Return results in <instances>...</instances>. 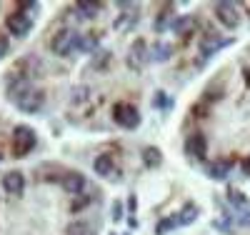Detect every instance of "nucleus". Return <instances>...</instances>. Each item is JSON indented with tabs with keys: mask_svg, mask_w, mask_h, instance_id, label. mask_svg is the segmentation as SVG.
Here are the masks:
<instances>
[{
	"mask_svg": "<svg viewBox=\"0 0 250 235\" xmlns=\"http://www.w3.org/2000/svg\"><path fill=\"white\" fill-rule=\"evenodd\" d=\"M8 100L15 103V108L23 113H38L45 103V95H43V90L33 88L28 78H15L8 85Z\"/></svg>",
	"mask_w": 250,
	"mask_h": 235,
	"instance_id": "1",
	"label": "nucleus"
},
{
	"mask_svg": "<svg viewBox=\"0 0 250 235\" xmlns=\"http://www.w3.org/2000/svg\"><path fill=\"white\" fill-rule=\"evenodd\" d=\"M78 45H80V33H75L73 28L58 30L50 40V48L55 55H70L73 50H78Z\"/></svg>",
	"mask_w": 250,
	"mask_h": 235,
	"instance_id": "2",
	"label": "nucleus"
},
{
	"mask_svg": "<svg viewBox=\"0 0 250 235\" xmlns=\"http://www.w3.org/2000/svg\"><path fill=\"white\" fill-rule=\"evenodd\" d=\"M38 138H35V130L28 125H15V130H13V153L18 158H25L33 148H35Z\"/></svg>",
	"mask_w": 250,
	"mask_h": 235,
	"instance_id": "3",
	"label": "nucleus"
},
{
	"mask_svg": "<svg viewBox=\"0 0 250 235\" xmlns=\"http://www.w3.org/2000/svg\"><path fill=\"white\" fill-rule=\"evenodd\" d=\"M113 120L125 128V130H135V128L140 125V113L135 105H128V103H118L113 108Z\"/></svg>",
	"mask_w": 250,
	"mask_h": 235,
	"instance_id": "4",
	"label": "nucleus"
},
{
	"mask_svg": "<svg viewBox=\"0 0 250 235\" xmlns=\"http://www.w3.org/2000/svg\"><path fill=\"white\" fill-rule=\"evenodd\" d=\"M5 28H8V33H13L15 38H25V35L30 33V28H33V20H30V15H25L23 10H18V13H10V15H8Z\"/></svg>",
	"mask_w": 250,
	"mask_h": 235,
	"instance_id": "5",
	"label": "nucleus"
},
{
	"mask_svg": "<svg viewBox=\"0 0 250 235\" xmlns=\"http://www.w3.org/2000/svg\"><path fill=\"white\" fill-rule=\"evenodd\" d=\"M215 18L220 20V23L225 25V28H238V23H240V10H238V5H233V3H225V0H220V3H215Z\"/></svg>",
	"mask_w": 250,
	"mask_h": 235,
	"instance_id": "6",
	"label": "nucleus"
},
{
	"mask_svg": "<svg viewBox=\"0 0 250 235\" xmlns=\"http://www.w3.org/2000/svg\"><path fill=\"white\" fill-rule=\"evenodd\" d=\"M148 60H150L148 45H145V40L138 38L133 45H130V53H128V68H130V70H143Z\"/></svg>",
	"mask_w": 250,
	"mask_h": 235,
	"instance_id": "7",
	"label": "nucleus"
},
{
	"mask_svg": "<svg viewBox=\"0 0 250 235\" xmlns=\"http://www.w3.org/2000/svg\"><path fill=\"white\" fill-rule=\"evenodd\" d=\"M60 185L65 193L70 195H80L83 193V188H85V178H83V173H78V170H65L60 178Z\"/></svg>",
	"mask_w": 250,
	"mask_h": 235,
	"instance_id": "8",
	"label": "nucleus"
},
{
	"mask_svg": "<svg viewBox=\"0 0 250 235\" xmlns=\"http://www.w3.org/2000/svg\"><path fill=\"white\" fill-rule=\"evenodd\" d=\"M3 190L10 195H23L25 190V175L20 170H10V173L3 175Z\"/></svg>",
	"mask_w": 250,
	"mask_h": 235,
	"instance_id": "9",
	"label": "nucleus"
},
{
	"mask_svg": "<svg viewBox=\"0 0 250 235\" xmlns=\"http://www.w3.org/2000/svg\"><path fill=\"white\" fill-rule=\"evenodd\" d=\"M185 153L190 155V158L203 160L205 153H208V140H205V135H203V133H193L190 138L185 140Z\"/></svg>",
	"mask_w": 250,
	"mask_h": 235,
	"instance_id": "10",
	"label": "nucleus"
},
{
	"mask_svg": "<svg viewBox=\"0 0 250 235\" xmlns=\"http://www.w3.org/2000/svg\"><path fill=\"white\" fill-rule=\"evenodd\" d=\"M93 170L100 175V178H110V180H115L118 178V170H115V163H113V158L108 155V153H103V155H98L95 160H93Z\"/></svg>",
	"mask_w": 250,
	"mask_h": 235,
	"instance_id": "11",
	"label": "nucleus"
},
{
	"mask_svg": "<svg viewBox=\"0 0 250 235\" xmlns=\"http://www.w3.org/2000/svg\"><path fill=\"white\" fill-rule=\"evenodd\" d=\"M230 38H218V35H208L203 43H200V53H203V58H210L213 53H218L220 48H225V45H230Z\"/></svg>",
	"mask_w": 250,
	"mask_h": 235,
	"instance_id": "12",
	"label": "nucleus"
},
{
	"mask_svg": "<svg viewBox=\"0 0 250 235\" xmlns=\"http://www.w3.org/2000/svg\"><path fill=\"white\" fill-rule=\"evenodd\" d=\"M198 213H200V210H198L195 203H185V205L180 208V213H178V215H173V218H175L178 225H190V223H195Z\"/></svg>",
	"mask_w": 250,
	"mask_h": 235,
	"instance_id": "13",
	"label": "nucleus"
},
{
	"mask_svg": "<svg viewBox=\"0 0 250 235\" xmlns=\"http://www.w3.org/2000/svg\"><path fill=\"white\" fill-rule=\"evenodd\" d=\"M170 28H173V33H178V35L193 33V28H195V15H180V18H175L173 23H170Z\"/></svg>",
	"mask_w": 250,
	"mask_h": 235,
	"instance_id": "14",
	"label": "nucleus"
},
{
	"mask_svg": "<svg viewBox=\"0 0 250 235\" xmlns=\"http://www.w3.org/2000/svg\"><path fill=\"white\" fill-rule=\"evenodd\" d=\"M98 10H100V3H90V0H80V3H75V13L80 18H85V20L95 18Z\"/></svg>",
	"mask_w": 250,
	"mask_h": 235,
	"instance_id": "15",
	"label": "nucleus"
},
{
	"mask_svg": "<svg viewBox=\"0 0 250 235\" xmlns=\"http://www.w3.org/2000/svg\"><path fill=\"white\" fill-rule=\"evenodd\" d=\"M228 173H230V163H228V160L213 163L210 168H208V178H213V180H225Z\"/></svg>",
	"mask_w": 250,
	"mask_h": 235,
	"instance_id": "16",
	"label": "nucleus"
},
{
	"mask_svg": "<svg viewBox=\"0 0 250 235\" xmlns=\"http://www.w3.org/2000/svg\"><path fill=\"white\" fill-rule=\"evenodd\" d=\"M173 55V48L168 45V43H155V45L150 48V60H155V63H165Z\"/></svg>",
	"mask_w": 250,
	"mask_h": 235,
	"instance_id": "17",
	"label": "nucleus"
},
{
	"mask_svg": "<svg viewBox=\"0 0 250 235\" xmlns=\"http://www.w3.org/2000/svg\"><path fill=\"white\" fill-rule=\"evenodd\" d=\"M143 163L148 165V168H158V165L163 163V155H160L158 148H153V145L143 148Z\"/></svg>",
	"mask_w": 250,
	"mask_h": 235,
	"instance_id": "18",
	"label": "nucleus"
},
{
	"mask_svg": "<svg viewBox=\"0 0 250 235\" xmlns=\"http://www.w3.org/2000/svg\"><path fill=\"white\" fill-rule=\"evenodd\" d=\"M65 235H98V233H95V228H93L90 223L78 220V223H70V225L65 228Z\"/></svg>",
	"mask_w": 250,
	"mask_h": 235,
	"instance_id": "19",
	"label": "nucleus"
},
{
	"mask_svg": "<svg viewBox=\"0 0 250 235\" xmlns=\"http://www.w3.org/2000/svg\"><path fill=\"white\" fill-rule=\"evenodd\" d=\"M228 200H230V205H233L235 210H248V208H250V200L240 193V190H235V188L228 190Z\"/></svg>",
	"mask_w": 250,
	"mask_h": 235,
	"instance_id": "20",
	"label": "nucleus"
},
{
	"mask_svg": "<svg viewBox=\"0 0 250 235\" xmlns=\"http://www.w3.org/2000/svg\"><path fill=\"white\" fill-rule=\"evenodd\" d=\"M133 23H138V13H123V18L115 20V28L118 30H125V28H130Z\"/></svg>",
	"mask_w": 250,
	"mask_h": 235,
	"instance_id": "21",
	"label": "nucleus"
},
{
	"mask_svg": "<svg viewBox=\"0 0 250 235\" xmlns=\"http://www.w3.org/2000/svg\"><path fill=\"white\" fill-rule=\"evenodd\" d=\"M153 105H155V108H160V110H168L170 105H173V100L165 95V90H158L155 98H153Z\"/></svg>",
	"mask_w": 250,
	"mask_h": 235,
	"instance_id": "22",
	"label": "nucleus"
},
{
	"mask_svg": "<svg viewBox=\"0 0 250 235\" xmlns=\"http://www.w3.org/2000/svg\"><path fill=\"white\" fill-rule=\"evenodd\" d=\"M173 228H178L175 218H165V220H160V223L155 225V233H158V235H165V233H170Z\"/></svg>",
	"mask_w": 250,
	"mask_h": 235,
	"instance_id": "23",
	"label": "nucleus"
},
{
	"mask_svg": "<svg viewBox=\"0 0 250 235\" xmlns=\"http://www.w3.org/2000/svg\"><path fill=\"white\" fill-rule=\"evenodd\" d=\"M110 215H113V220H115V223H120V220H123L125 213H123V203H120V200H115V203H113V213H110Z\"/></svg>",
	"mask_w": 250,
	"mask_h": 235,
	"instance_id": "24",
	"label": "nucleus"
},
{
	"mask_svg": "<svg viewBox=\"0 0 250 235\" xmlns=\"http://www.w3.org/2000/svg\"><path fill=\"white\" fill-rule=\"evenodd\" d=\"M5 53H8V40L0 38V58H5Z\"/></svg>",
	"mask_w": 250,
	"mask_h": 235,
	"instance_id": "25",
	"label": "nucleus"
},
{
	"mask_svg": "<svg viewBox=\"0 0 250 235\" xmlns=\"http://www.w3.org/2000/svg\"><path fill=\"white\" fill-rule=\"evenodd\" d=\"M240 168H243V175H250V155L243 160V165H240Z\"/></svg>",
	"mask_w": 250,
	"mask_h": 235,
	"instance_id": "26",
	"label": "nucleus"
},
{
	"mask_svg": "<svg viewBox=\"0 0 250 235\" xmlns=\"http://www.w3.org/2000/svg\"><path fill=\"white\" fill-rule=\"evenodd\" d=\"M113 235H123V233H113Z\"/></svg>",
	"mask_w": 250,
	"mask_h": 235,
	"instance_id": "27",
	"label": "nucleus"
}]
</instances>
